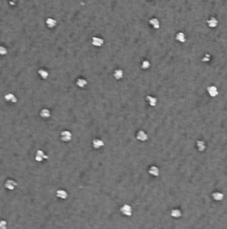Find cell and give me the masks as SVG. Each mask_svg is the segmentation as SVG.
<instances>
[{
  "label": "cell",
  "instance_id": "3",
  "mask_svg": "<svg viewBox=\"0 0 227 229\" xmlns=\"http://www.w3.org/2000/svg\"><path fill=\"white\" fill-rule=\"evenodd\" d=\"M136 139L138 140H140V142H144L148 139V133H146L145 131L140 130V131H138L137 133H136Z\"/></svg>",
  "mask_w": 227,
  "mask_h": 229
},
{
  "label": "cell",
  "instance_id": "16",
  "mask_svg": "<svg viewBox=\"0 0 227 229\" xmlns=\"http://www.w3.org/2000/svg\"><path fill=\"white\" fill-rule=\"evenodd\" d=\"M149 24L151 25L152 28L156 29V30L160 28V22L157 18H151L149 20Z\"/></svg>",
  "mask_w": 227,
  "mask_h": 229
},
{
  "label": "cell",
  "instance_id": "13",
  "mask_svg": "<svg viewBox=\"0 0 227 229\" xmlns=\"http://www.w3.org/2000/svg\"><path fill=\"white\" fill-rule=\"evenodd\" d=\"M206 23H207L208 27H210V28H216L218 25V20L215 17H211L206 21Z\"/></svg>",
  "mask_w": 227,
  "mask_h": 229
},
{
  "label": "cell",
  "instance_id": "15",
  "mask_svg": "<svg viewBox=\"0 0 227 229\" xmlns=\"http://www.w3.org/2000/svg\"><path fill=\"white\" fill-rule=\"evenodd\" d=\"M170 215H171V217L174 218H179L182 217V210L179 209V208H174V209L171 210Z\"/></svg>",
  "mask_w": 227,
  "mask_h": 229
},
{
  "label": "cell",
  "instance_id": "19",
  "mask_svg": "<svg viewBox=\"0 0 227 229\" xmlns=\"http://www.w3.org/2000/svg\"><path fill=\"white\" fill-rule=\"evenodd\" d=\"M40 116H41L42 118H45V119H47L51 116V113L47 108H43V109L40 110Z\"/></svg>",
  "mask_w": 227,
  "mask_h": 229
},
{
  "label": "cell",
  "instance_id": "6",
  "mask_svg": "<svg viewBox=\"0 0 227 229\" xmlns=\"http://www.w3.org/2000/svg\"><path fill=\"white\" fill-rule=\"evenodd\" d=\"M16 186H17V183L13 179L6 180V183H5V187H6L7 190H10V191L14 190V188L16 187Z\"/></svg>",
  "mask_w": 227,
  "mask_h": 229
},
{
  "label": "cell",
  "instance_id": "20",
  "mask_svg": "<svg viewBox=\"0 0 227 229\" xmlns=\"http://www.w3.org/2000/svg\"><path fill=\"white\" fill-rule=\"evenodd\" d=\"M46 24H47V26L48 27V28L52 29V28H55V27L56 26L57 22L55 21V19H53V18H47V19L46 20Z\"/></svg>",
  "mask_w": 227,
  "mask_h": 229
},
{
  "label": "cell",
  "instance_id": "5",
  "mask_svg": "<svg viewBox=\"0 0 227 229\" xmlns=\"http://www.w3.org/2000/svg\"><path fill=\"white\" fill-rule=\"evenodd\" d=\"M206 91H207L208 95H209L210 97H212V98H215V97H216L218 95V89L216 88V86H214V85H210L208 86L207 88H206Z\"/></svg>",
  "mask_w": 227,
  "mask_h": 229
},
{
  "label": "cell",
  "instance_id": "23",
  "mask_svg": "<svg viewBox=\"0 0 227 229\" xmlns=\"http://www.w3.org/2000/svg\"><path fill=\"white\" fill-rule=\"evenodd\" d=\"M39 74H40V76L42 78V79H47V77H48V75H49V74H48V72L46 70H44V69H40L39 70Z\"/></svg>",
  "mask_w": 227,
  "mask_h": 229
},
{
  "label": "cell",
  "instance_id": "9",
  "mask_svg": "<svg viewBox=\"0 0 227 229\" xmlns=\"http://www.w3.org/2000/svg\"><path fill=\"white\" fill-rule=\"evenodd\" d=\"M104 145H105L104 142H103L102 140H100V139H94V140H92L93 148L96 149V150H99V149L102 148Z\"/></svg>",
  "mask_w": 227,
  "mask_h": 229
},
{
  "label": "cell",
  "instance_id": "27",
  "mask_svg": "<svg viewBox=\"0 0 227 229\" xmlns=\"http://www.w3.org/2000/svg\"><path fill=\"white\" fill-rule=\"evenodd\" d=\"M0 229H7V223L5 220H0Z\"/></svg>",
  "mask_w": 227,
  "mask_h": 229
},
{
  "label": "cell",
  "instance_id": "1",
  "mask_svg": "<svg viewBox=\"0 0 227 229\" xmlns=\"http://www.w3.org/2000/svg\"><path fill=\"white\" fill-rule=\"evenodd\" d=\"M120 211L125 217H131L133 215V208L129 204H123L120 208Z\"/></svg>",
  "mask_w": 227,
  "mask_h": 229
},
{
  "label": "cell",
  "instance_id": "4",
  "mask_svg": "<svg viewBox=\"0 0 227 229\" xmlns=\"http://www.w3.org/2000/svg\"><path fill=\"white\" fill-rule=\"evenodd\" d=\"M48 158V156L47 154H45V152L41 150H39L38 151L36 152V156H35V159H36L38 162H41L44 159H47Z\"/></svg>",
  "mask_w": 227,
  "mask_h": 229
},
{
  "label": "cell",
  "instance_id": "14",
  "mask_svg": "<svg viewBox=\"0 0 227 229\" xmlns=\"http://www.w3.org/2000/svg\"><path fill=\"white\" fill-rule=\"evenodd\" d=\"M175 40H177L178 42H180V43H184L186 41V36L182 31H180L176 33L175 35Z\"/></svg>",
  "mask_w": 227,
  "mask_h": 229
},
{
  "label": "cell",
  "instance_id": "10",
  "mask_svg": "<svg viewBox=\"0 0 227 229\" xmlns=\"http://www.w3.org/2000/svg\"><path fill=\"white\" fill-rule=\"evenodd\" d=\"M212 198L214 201H221L223 200L224 198V195L223 193H222L221 191H215V192L212 193Z\"/></svg>",
  "mask_w": 227,
  "mask_h": 229
},
{
  "label": "cell",
  "instance_id": "21",
  "mask_svg": "<svg viewBox=\"0 0 227 229\" xmlns=\"http://www.w3.org/2000/svg\"><path fill=\"white\" fill-rule=\"evenodd\" d=\"M87 84H88L87 80L84 79V78H79V79H77V81H76V85L80 88H84Z\"/></svg>",
  "mask_w": 227,
  "mask_h": 229
},
{
  "label": "cell",
  "instance_id": "22",
  "mask_svg": "<svg viewBox=\"0 0 227 229\" xmlns=\"http://www.w3.org/2000/svg\"><path fill=\"white\" fill-rule=\"evenodd\" d=\"M114 77L116 80H121L123 77V71L122 69H116L114 72Z\"/></svg>",
  "mask_w": 227,
  "mask_h": 229
},
{
  "label": "cell",
  "instance_id": "12",
  "mask_svg": "<svg viewBox=\"0 0 227 229\" xmlns=\"http://www.w3.org/2000/svg\"><path fill=\"white\" fill-rule=\"evenodd\" d=\"M159 173H160V171H159V168L157 167V166H151V167H149V168H148V174H151V175L153 176H158L159 175Z\"/></svg>",
  "mask_w": 227,
  "mask_h": 229
},
{
  "label": "cell",
  "instance_id": "24",
  "mask_svg": "<svg viewBox=\"0 0 227 229\" xmlns=\"http://www.w3.org/2000/svg\"><path fill=\"white\" fill-rule=\"evenodd\" d=\"M150 67V62L148 60H143L141 63V68L143 70H147Z\"/></svg>",
  "mask_w": 227,
  "mask_h": 229
},
{
  "label": "cell",
  "instance_id": "2",
  "mask_svg": "<svg viewBox=\"0 0 227 229\" xmlns=\"http://www.w3.org/2000/svg\"><path fill=\"white\" fill-rule=\"evenodd\" d=\"M72 133H71L70 131H67V130H64L63 132H61V134H60V138L63 142H68L72 140Z\"/></svg>",
  "mask_w": 227,
  "mask_h": 229
},
{
  "label": "cell",
  "instance_id": "11",
  "mask_svg": "<svg viewBox=\"0 0 227 229\" xmlns=\"http://www.w3.org/2000/svg\"><path fill=\"white\" fill-rule=\"evenodd\" d=\"M196 146H197V149L199 151L202 152L204 150H206V142L202 140H197V143H196Z\"/></svg>",
  "mask_w": 227,
  "mask_h": 229
},
{
  "label": "cell",
  "instance_id": "8",
  "mask_svg": "<svg viewBox=\"0 0 227 229\" xmlns=\"http://www.w3.org/2000/svg\"><path fill=\"white\" fill-rule=\"evenodd\" d=\"M145 99H146V101L148 103V105H149L150 107H156V106H157V99L156 98V97L148 95V96H146Z\"/></svg>",
  "mask_w": 227,
  "mask_h": 229
},
{
  "label": "cell",
  "instance_id": "26",
  "mask_svg": "<svg viewBox=\"0 0 227 229\" xmlns=\"http://www.w3.org/2000/svg\"><path fill=\"white\" fill-rule=\"evenodd\" d=\"M210 60H211V56H210L209 54H206V55L203 57V58L201 59V61H202V62H205V63L209 62Z\"/></svg>",
  "mask_w": 227,
  "mask_h": 229
},
{
  "label": "cell",
  "instance_id": "18",
  "mask_svg": "<svg viewBox=\"0 0 227 229\" xmlns=\"http://www.w3.org/2000/svg\"><path fill=\"white\" fill-rule=\"evenodd\" d=\"M5 99H6L7 102H11V103H16L17 102V98L13 94V93H8L5 96Z\"/></svg>",
  "mask_w": 227,
  "mask_h": 229
},
{
  "label": "cell",
  "instance_id": "17",
  "mask_svg": "<svg viewBox=\"0 0 227 229\" xmlns=\"http://www.w3.org/2000/svg\"><path fill=\"white\" fill-rule=\"evenodd\" d=\"M56 196L59 198V199L65 200V199H67V197H68V193H67L66 191L60 189V190H57L56 191Z\"/></svg>",
  "mask_w": 227,
  "mask_h": 229
},
{
  "label": "cell",
  "instance_id": "25",
  "mask_svg": "<svg viewBox=\"0 0 227 229\" xmlns=\"http://www.w3.org/2000/svg\"><path fill=\"white\" fill-rule=\"evenodd\" d=\"M7 54V49L4 46H0V56H5Z\"/></svg>",
  "mask_w": 227,
  "mask_h": 229
},
{
  "label": "cell",
  "instance_id": "7",
  "mask_svg": "<svg viewBox=\"0 0 227 229\" xmlns=\"http://www.w3.org/2000/svg\"><path fill=\"white\" fill-rule=\"evenodd\" d=\"M91 43H92L93 46H95V47H101V46H103V44H104V40H103L102 38H100V37H93L92 40H91Z\"/></svg>",
  "mask_w": 227,
  "mask_h": 229
}]
</instances>
